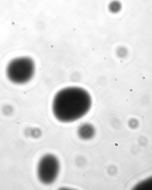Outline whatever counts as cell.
<instances>
[{
  "instance_id": "cell-7",
  "label": "cell",
  "mask_w": 152,
  "mask_h": 190,
  "mask_svg": "<svg viewBox=\"0 0 152 190\" xmlns=\"http://www.w3.org/2000/svg\"><path fill=\"white\" fill-rule=\"evenodd\" d=\"M11 109L10 106H5L4 109V111L5 113H9L11 112Z\"/></svg>"
},
{
  "instance_id": "cell-4",
  "label": "cell",
  "mask_w": 152,
  "mask_h": 190,
  "mask_svg": "<svg viewBox=\"0 0 152 190\" xmlns=\"http://www.w3.org/2000/svg\"><path fill=\"white\" fill-rule=\"evenodd\" d=\"M95 129L90 124H84L81 125L78 130V134L83 140H89L94 136Z\"/></svg>"
},
{
  "instance_id": "cell-2",
  "label": "cell",
  "mask_w": 152,
  "mask_h": 190,
  "mask_svg": "<svg viewBox=\"0 0 152 190\" xmlns=\"http://www.w3.org/2000/svg\"><path fill=\"white\" fill-rule=\"evenodd\" d=\"M35 69V62L30 57H18L8 63L6 67V75L11 82L22 85L27 83L32 79Z\"/></svg>"
},
{
  "instance_id": "cell-6",
  "label": "cell",
  "mask_w": 152,
  "mask_h": 190,
  "mask_svg": "<svg viewBox=\"0 0 152 190\" xmlns=\"http://www.w3.org/2000/svg\"><path fill=\"white\" fill-rule=\"evenodd\" d=\"M117 55L121 58H123L125 56H126L127 54V51L126 49L124 48H120L118 50L117 52Z\"/></svg>"
},
{
  "instance_id": "cell-3",
  "label": "cell",
  "mask_w": 152,
  "mask_h": 190,
  "mask_svg": "<svg viewBox=\"0 0 152 190\" xmlns=\"http://www.w3.org/2000/svg\"><path fill=\"white\" fill-rule=\"evenodd\" d=\"M58 159L52 154L44 155L38 162L37 175L39 180L45 185L53 183L58 177L60 171Z\"/></svg>"
},
{
  "instance_id": "cell-1",
  "label": "cell",
  "mask_w": 152,
  "mask_h": 190,
  "mask_svg": "<svg viewBox=\"0 0 152 190\" xmlns=\"http://www.w3.org/2000/svg\"><path fill=\"white\" fill-rule=\"evenodd\" d=\"M92 100L85 89L70 86L61 89L53 100L52 110L56 119L63 123L78 120L85 116L90 110Z\"/></svg>"
},
{
  "instance_id": "cell-5",
  "label": "cell",
  "mask_w": 152,
  "mask_h": 190,
  "mask_svg": "<svg viewBox=\"0 0 152 190\" xmlns=\"http://www.w3.org/2000/svg\"><path fill=\"white\" fill-rule=\"evenodd\" d=\"M109 12L113 14H116L120 12L122 9V4L118 0L111 1L108 5Z\"/></svg>"
}]
</instances>
